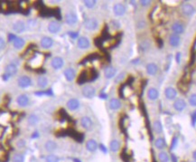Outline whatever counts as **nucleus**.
<instances>
[{
	"label": "nucleus",
	"instance_id": "obj_1",
	"mask_svg": "<svg viewBox=\"0 0 196 162\" xmlns=\"http://www.w3.org/2000/svg\"><path fill=\"white\" fill-rule=\"evenodd\" d=\"M84 27L89 30V31H94L98 27V22L96 18H88L84 21Z\"/></svg>",
	"mask_w": 196,
	"mask_h": 162
},
{
	"label": "nucleus",
	"instance_id": "obj_2",
	"mask_svg": "<svg viewBox=\"0 0 196 162\" xmlns=\"http://www.w3.org/2000/svg\"><path fill=\"white\" fill-rule=\"evenodd\" d=\"M181 11L182 13L184 15V16H187V17H191L194 14L195 12V9L193 5L189 4V3H184L182 6H181Z\"/></svg>",
	"mask_w": 196,
	"mask_h": 162
},
{
	"label": "nucleus",
	"instance_id": "obj_3",
	"mask_svg": "<svg viewBox=\"0 0 196 162\" xmlns=\"http://www.w3.org/2000/svg\"><path fill=\"white\" fill-rule=\"evenodd\" d=\"M82 94L85 98L87 99H92L95 96L96 93V90L93 86L91 85H86L82 88Z\"/></svg>",
	"mask_w": 196,
	"mask_h": 162
},
{
	"label": "nucleus",
	"instance_id": "obj_4",
	"mask_svg": "<svg viewBox=\"0 0 196 162\" xmlns=\"http://www.w3.org/2000/svg\"><path fill=\"white\" fill-rule=\"evenodd\" d=\"M42 62H43L42 54H34V56L30 59V61L28 63L32 67L37 68L42 64Z\"/></svg>",
	"mask_w": 196,
	"mask_h": 162
},
{
	"label": "nucleus",
	"instance_id": "obj_5",
	"mask_svg": "<svg viewBox=\"0 0 196 162\" xmlns=\"http://www.w3.org/2000/svg\"><path fill=\"white\" fill-rule=\"evenodd\" d=\"M17 83L18 86L21 87V88H28V87L31 86V84H32V80H31L30 77L24 75V76H21V77L18 79Z\"/></svg>",
	"mask_w": 196,
	"mask_h": 162
},
{
	"label": "nucleus",
	"instance_id": "obj_6",
	"mask_svg": "<svg viewBox=\"0 0 196 162\" xmlns=\"http://www.w3.org/2000/svg\"><path fill=\"white\" fill-rule=\"evenodd\" d=\"M126 11H127L126 7L121 3H117L116 5H114V7H113V12L117 17L124 16L126 14Z\"/></svg>",
	"mask_w": 196,
	"mask_h": 162
},
{
	"label": "nucleus",
	"instance_id": "obj_7",
	"mask_svg": "<svg viewBox=\"0 0 196 162\" xmlns=\"http://www.w3.org/2000/svg\"><path fill=\"white\" fill-rule=\"evenodd\" d=\"M13 30L17 34H21V33L25 32V30H26V24L23 21L18 20L13 24Z\"/></svg>",
	"mask_w": 196,
	"mask_h": 162
},
{
	"label": "nucleus",
	"instance_id": "obj_8",
	"mask_svg": "<svg viewBox=\"0 0 196 162\" xmlns=\"http://www.w3.org/2000/svg\"><path fill=\"white\" fill-rule=\"evenodd\" d=\"M65 22L70 25V26H73L78 22V17L75 13L73 12H69L66 14L65 16Z\"/></svg>",
	"mask_w": 196,
	"mask_h": 162
},
{
	"label": "nucleus",
	"instance_id": "obj_9",
	"mask_svg": "<svg viewBox=\"0 0 196 162\" xmlns=\"http://www.w3.org/2000/svg\"><path fill=\"white\" fill-rule=\"evenodd\" d=\"M173 106H174V109L175 110H177V111H183L184 109L186 108L187 104H186V102H185L184 100L177 99L174 101Z\"/></svg>",
	"mask_w": 196,
	"mask_h": 162
},
{
	"label": "nucleus",
	"instance_id": "obj_10",
	"mask_svg": "<svg viewBox=\"0 0 196 162\" xmlns=\"http://www.w3.org/2000/svg\"><path fill=\"white\" fill-rule=\"evenodd\" d=\"M77 45H78V47L80 49H82V50H85V49H88L90 45V43H89V40L85 37V36H81L78 39V42H77Z\"/></svg>",
	"mask_w": 196,
	"mask_h": 162
},
{
	"label": "nucleus",
	"instance_id": "obj_11",
	"mask_svg": "<svg viewBox=\"0 0 196 162\" xmlns=\"http://www.w3.org/2000/svg\"><path fill=\"white\" fill-rule=\"evenodd\" d=\"M165 96L166 97V99L170 100V101H173L176 98L177 96V91L173 87H167L165 88Z\"/></svg>",
	"mask_w": 196,
	"mask_h": 162
},
{
	"label": "nucleus",
	"instance_id": "obj_12",
	"mask_svg": "<svg viewBox=\"0 0 196 162\" xmlns=\"http://www.w3.org/2000/svg\"><path fill=\"white\" fill-rule=\"evenodd\" d=\"M61 30V25L57 21H52L48 25V31L51 34H57Z\"/></svg>",
	"mask_w": 196,
	"mask_h": 162
},
{
	"label": "nucleus",
	"instance_id": "obj_13",
	"mask_svg": "<svg viewBox=\"0 0 196 162\" xmlns=\"http://www.w3.org/2000/svg\"><path fill=\"white\" fill-rule=\"evenodd\" d=\"M172 31H173L174 34L180 36V35L184 34V27L183 24H181L179 22H175V23H174L172 25Z\"/></svg>",
	"mask_w": 196,
	"mask_h": 162
},
{
	"label": "nucleus",
	"instance_id": "obj_14",
	"mask_svg": "<svg viewBox=\"0 0 196 162\" xmlns=\"http://www.w3.org/2000/svg\"><path fill=\"white\" fill-rule=\"evenodd\" d=\"M63 64H64V61H63V59L62 57H54V59L52 60V62H51V65H52V67L55 69V70H59V69H61L62 67L63 66Z\"/></svg>",
	"mask_w": 196,
	"mask_h": 162
},
{
	"label": "nucleus",
	"instance_id": "obj_15",
	"mask_svg": "<svg viewBox=\"0 0 196 162\" xmlns=\"http://www.w3.org/2000/svg\"><path fill=\"white\" fill-rule=\"evenodd\" d=\"M98 143L95 140L90 139L86 142V149L89 152H95L98 150Z\"/></svg>",
	"mask_w": 196,
	"mask_h": 162
},
{
	"label": "nucleus",
	"instance_id": "obj_16",
	"mask_svg": "<svg viewBox=\"0 0 196 162\" xmlns=\"http://www.w3.org/2000/svg\"><path fill=\"white\" fill-rule=\"evenodd\" d=\"M146 72H147L149 75H152V76L155 75V74L158 72V66L156 65V63H148V64L146 65Z\"/></svg>",
	"mask_w": 196,
	"mask_h": 162
},
{
	"label": "nucleus",
	"instance_id": "obj_17",
	"mask_svg": "<svg viewBox=\"0 0 196 162\" xmlns=\"http://www.w3.org/2000/svg\"><path fill=\"white\" fill-rule=\"evenodd\" d=\"M169 44L173 47H177L181 44V37L178 35L172 34L169 36Z\"/></svg>",
	"mask_w": 196,
	"mask_h": 162
},
{
	"label": "nucleus",
	"instance_id": "obj_18",
	"mask_svg": "<svg viewBox=\"0 0 196 162\" xmlns=\"http://www.w3.org/2000/svg\"><path fill=\"white\" fill-rule=\"evenodd\" d=\"M54 45V40L51 38V37H48V36H45L41 39V45L43 48L45 49H49L51 48Z\"/></svg>",
	"mask_w": 196,
	"mask_h": 162
},
{
	"label": "nucleus",
	"instance_id": "obj_19",
	"mask_svg": "<svg viewBox=\"0 0 196 162\" xmlns=\"http://www.w3.org/2000/svg\"><path fill=\"white\" fill-rule=\"evenodd\" d=\"M17 72V65L14 64V63H10V64H8V65L6 67V73H5V74H7L8 77H11V76L16 75Z\"/></svg>",
	"mask_w": 196,
	"mask_h": 162
},
{
	"label": "nucleus",
	"instance_id": "obj_20",
	"mask_svg": "<svg viewBox=\"0 0 196 162\" xmlns=\"http://www.w3.org/2000/svg\"><path fill=\"white\" fill-rule=\"evenodd\" d=\"M63 74H64L65 79L68 81H73L74 78H75V76H76V72L74 71V69H72V68H67L63 72Z\"/></svg>",
	"mask_w": 196,
	"mask_h": 162
},
{
	"label": "nucleus",
	"instance_id": "obj_21",
	"mask_svg": "<svg viewBox=\"0 0 196 162\" xmlns=\"http://www.w3.org/2000/svg\"><path fill=\"white\" fill-rule=\"evenodd\" d=\"M117 70L115 67L113 66H108L104 70V75L107 79H111L116 75Z\"/></svg>",
	"mask_w": 196,
	"mask_h": 162
},
{
	"label": "nucleus",
	"instance_id": "obj_22",
	"mask_svg": "<svg viewBox=\"0 0 196 162\" xmlns=\"http://www.w3.org/2000/svg\"><path fill=\"white\" fill-rule=\"evenodd\" d=\"M92 120H91V119L88 116H84V117H82L80 119V125L82 128H84V129H86V130H89L90 129L91 127H92Z\"/></svg>",
	"mask_w": 196,
	"mask_h": 162
},
{
	"label": "nucleus",
	"instance_id": "obj_23",
	"mask_svg": "<svg viewBox=\"0 0 196 162\" xmlns=\"http://www.w3.org/2000/svg\"><path fill=\"white\" fill-rule=\"evenodd\" d=\"M67 108L70 110H76L80 107V101L77 99H71L67 101Z\"/></svg>",
	"mask_w": 196,
	"mask_h": 162
},
{
	"label": "nucleus",
	"instance_id": "obj_24",
	"mask_svg": "<svg viewBox=\"0 0 196 162\" xmlns=\"http://www.w3.org/2000/svg\"><path fill=\"white\" fill-rule=\"evenodd\" d=\"M147 97L150 101H156L159 97V92L155 88L152 87L147 91Z\"/></svg>",
	"mask_w": 196,
	"mask_h": 162
},
{
	"label": "nucleus",
	"instance_id": "obj_25",
	"mask_svg": "<svg viewBox=\"0 0 196 162\" xmlns=\"http://www.w3.org/2000/svg\"><path fill=\"white\" fill-rule=\"evenodd\" d=\"M17 104L19 106L26 107L27 104H28V102H29V98H28V96L26 95V94H21V95H19L17 97Z\"/></svg>",
	"mask_w": 196,
	"mask_h": 162
},
{
	"label": "nucleus",
	"instance_id": "obj_26",
	"mask_svg": "<svg viewBox=\"0 0 196 162\" xmlns=\"http://www.w3.org/2000/svg\"><path fill=\"white\" fill-rule=\"evenodd\" d=\"M155 146L156 149H158V150H164V149L166 147V142H165V140L164 138L159 137V138H157V139L155 140Z\"/></svg>",
	"mask_w": 196,
	"mask_h": 162
},
{
	"label": "nucleus",
	"instance_id": "obj_27",
	"mask_svg": "<svg viewBox=\"0 0 196 162\" xmlns=\"http://www.w3.org/2000/svg\"><path fill=\"white\" fill-rule=\"evenodd\" d=\"M109 108L113 110H117L118 109L121 108V102L118 99H116V98H113L109 101Z\"/></svg>",
	"mask_w": 196,
	"mask_h": 162
},
{
	"label": "nucleus",
	"instance_id": "obj_28",
	"mask_svg": "<svg viewBox=\"0 0 196 162\" xmlns=\"http://www.w3.org/2000/svg\"><path fill=\"white\" fill-rule=\"evenodd\" d=\"M120 148V143L117 140H112L109 143V150L112 152H117Z\"/></svg>",
	"mask_w": 196,
	"mask_h": 162
},
{
	"label": "nucleus",
	"instance_id": "obj_29",
	"mask_svg": "<svg viewBox=\"0 0 196 162\" xmlns=\"http://www.w3.org/2000/svg\"><path fill=\"white\" fill-rule=\"evenodd\" d=\"M25 40L23 39V38H21V37H17L15 40H14V42H13V45H14V47L16 48V49H21V48H23L24 47V45H25Z\"/></svg>",
	"mask_w": 196,
	"mask_h": 162
},
{
	"label": "nucleus",
	"instance_id": "obj_30",
	"mask_svg": "<svg viewBox=\"0 0 196 162\" xmlns=\"http://www.w3.org/2000/svg\"><path fill=\"white\" fill-rule=\"evenodd\" d=\"M157 158H158V160L159 162H169L170 161V157L167 152L165 151H163L161 150L160 152L157 155Z\"/></svg>",
	"mask_w": 196,
	"mask_h": 162
},
{
	"label": "nucleus",
	"instance_id": "obj_31",
	"mask_svg": "<svg viewBox=\"0 0 196 162\" xmlns=\"http://www.w3.org/2000/svg\"><path fill=\"white\" fill-rule=\"evenodd\" d=\"M45 150L49 152H52V151H54L56 149H57V144L53 141V140H48L45 145Z\"/></svg>",
	"mask_w": 196,
	"mask_h": 162
},
{
	"label": "nucleus",
	"instance_id": "obj_32",
	"mask_svg": "<svg viewBox=\"0 0 196 162\" xmlns=\"http://www.w3.org/2000/svg\"><path fill=\"white\" fill-rule=\"evenodd\" d=\"M37 84L40 88L45 89V87L48 85V79L45 76H40L37 80Z\"/></svg>",
	"mask_w": 196,
	"mask_h": 162
},
{
	"label": "nucleus",
	"instance_id": "obj_33",
	"mask_svg": "<svg viewBox=\"0 0 196 162\" xmlns=\"http://www.w3.org/2000/svg\"><path fill=\"white\" fill-rule=\"evenodd\" d=\"M153 130H154V131H155V133H157V134L161 133V132L163 131V125H162L161 121H159V120L154 121V123H153Z\"/></svg>",
	"mask_w": 196,
	"mask_h": 162
},
{
	"label": "nucleus",
	"instance_id": "obj_34",
	"mask_svg": "<svg viewBox=\"0 0 196 162\" xmlns=\"http://www.w3.org/2000/svg\"><path fill=\"white\" fill-rule=\"evenodd\" d=\"M38 121H39V119H38V117L36 116V114H32V115H30V116L28 117V120H27L28 124H29V125H31V126H35L36 124L38 123Z\"/></svg>",
	"mask_w": 196,
	"mask_h": 162
},
{
	"label": "nucleus",
	"instance_id": "obj_35",
	"mask_svg": "<svg viewBox=\"0 0 196 162\" xmlns=\"http://www.w3.org/2000/svg\"><path fill=\"white\" fill-rule=\"evenodd\" d=\"M25 161V157L21 153H17L13 156L12 162H24Z\"/></svg>",
	"mask_w": 196,
	"mask_h": 162
},
{
	"label": "nucleus",
	"instance_id": "obj_36",
	"mask_svg": "<svg viewBox=\"0 0 196 162\" xmlns=\"http://www.w3.org/2000/svg\"><path fill=\"white\" fill-rule=\"evenodd\" d=\"M59 160H60L59 158L54 154H51V155L47 156L46 159H45V162H59Z\"/></svg>",
	"mask_w": 196,
	"mask_h": 162
},
{
	"label": "nucleus",
	"instance_id": "obj_37",
	"mask_svg": "<svg viewBox=\"0 0 196 162\" xmlns=\"http://www.w3.org/2000/svg\"><path fill=\"white\" fill-rule=\"evenodd\" d=\"M83 3H84V5H85L86 7H88V8H93L96 6L97 1H95V0H85Z\"/></svg>",
	"mask_w": 196,
	"mask_h": 162
},
{
	"label": "nucleus",
	"instance_id": "obj_38",
	"mask_svg": "<svg viewBox=\"0 0 196 162\" xmlns=\"http://www.w3.org/2000/svg\"><path fill=\"white\" fill-rule=\"evenodd\" d=\"M189 103L191 106H194V107H196V93H194L190 96L189 98Z\"/></svg>",
	"mask_w": 196,
	"mask_h": 162
},
{
	"label": "nucleus",
	"instance_id": "obj_39",
	"mask_svg": "<svg viewBox=\"0 0 196 162\" xmlns=\"http://www.w3.org/2000/svg\"><path fill=\"white\" fill-rule=\"evenodd\" d=\"M177 143H178V138L177 137H174L173 140H172V145H171V150H174L176 148Z\"/></svg>",
	"mask_w": 196,
	"mask_h": 162
},
{
	"label": "nucleus",
	"instance_id": "obj_40",
	"mask_svg": "<svg viewBox=\"0 0 196 162\" xmlns=\"http://www.w3.org/2000/svg\"><path fill=\"white\" fill-rule=\"evenodd\" d=\"M124 78H125V72H121V73H119V74L117 76V78L115 79V82H116V83H118V82H120V81H122Z\"/></svg>",
	"mask_w": 196,
	"mask_h": 162
},
{
	"label": "nucleus",
	"instance_id": "obj_41",
	"mask_svg": "<svg viewBox=\"0 0 196 162\" xmlns=\"http://www.w3.org/2000/svg\"><path fill=\"white\" fill-rule=\"evenodd\" d=\"M26 141L24 140H19L17 141V146L19 149H22V148H24L25 146H26Z\"/></svg>",
	"mask_w": 196,
	"mask_h": 162
},
{
	"label": "nucleus",
	"instance_id": "obj_42",
	"mask_svg": "<svg viewBox=\"0 0 196 162\" xmlns=\"http://www.w3.org/2000/svg\"><path fill=\"white\" fill-rule=\"evenodd\" d=\"M150 4H151V1L150 0H141L140 1V5L142 7H148Z\"/></svg>",
	"mask_w": 196,
	"mask_h": 162
},
{
	"label": "nucleus",
	"instance_id": "obj_43",
	"mask_svg": "<svg viewBox=\"0 0 196 162\" xmlns=\"http://www.w3.org/2000/svg\"><path fill=\"white\" fill-rule=\"evenodd\" d=\"M6 46V41L3 37L0 36V50H3Z\"/></svg>",
	"mask_w": 196,
	"mask_h": 162
},
{
	"label": "nucleus",
	"instance_id": "obj_44",
	"mask_svg": "<svg viewBox=\"0 0 196 162\" xmlns=\"http://www.w3.org/2000/svg\"><path fill=\"white\" fill-rule=\"evenodd\" d=\"M137 28H139V29H142L144 27H146V22L144 21V20H140V21H138V23H137Z\"/></svg>",
	"mask_w": 196,
	"mask_h": 162
},
{
	"label": "nucleus",
	"instance_id": "obj_45",
	"mask_svg": "<svg viewBox=\"0 0 196 162\" xmlns=\"http://www.w3.org/2000/svg\"><path fill=\"white\" fill-rule=\"evenodd\" d=\"M68 35L71 36V38H73V39H75V38H77L79 36V34L77 32H69Z\"/></svg>",
	"mask_w": 196,
	"mask_h": 162
},
{
	"label": "nucleus",
	"instance_id": "obj_46",
	"mask_svg": "<svg viewBox=\"0 0 196 162\" xmlns=\"http://www.w3.org/2000/svg\"><path fill=\"white\" fill-rule=\"evenodd\" d=\"M17 36H16L15 35H13V34H11V35H9L8 36V40H9V42H14V40L17 38Z\"/></svg>",
	"mask_w": 196,
	"mask_h": 162
},
{
	"label": "nucleus",
	"instance_id": "obj_47",
	"mask_svg": "<svg viewBox=\"0 0 196 162\" xmlns=\"http://www.w3.org/2000/svg\"><path fill=\"white\" fill-rule=\"evenodd\" d=\"M99 149H100V150H101L102 152H104V153H107V149H106V147H105V146H104L103 144L99 145Z\"/></svg>",
	"mask_w": 196,
	"mask_h": 162
},
{
	"label": "nucleus",
	"instance_id": "obj_48",
	"mask_svg": "<svg viewBox=\"0 0 196 162\" xmlns=\"http://www.w3.org/2000/svg\"><path fill=\"white\" fill-rule=\"evenodd\" d=\"M175 59H176V62L177 63H180V59H181V53H177L176 55H175Z\"/></svg>",
	"mask_w": 196,
	"mask_h": 162
},
{
	"label": "nucleus",
	"instance_id": "obj_49",
	"mask_svg": "<svg viewBox=\"0 0 196 162\" xmlns=\"http://www.w3.org/2000/svg\"><path fill=\"white\" fill-rule=\"evenodd\" d=\"M193 123H194V125L196 123V111H194V113L193 115Z\"/></svg>",
	"mask_w": 196,
	"mask_h": 162
},
{
	"label": "nucleus",
	"instance_id": "obj_50",
	"mask_svg": "<svg viewBox=\"0 0 196 162\" xmlns=\"http://www.w3.org/2000/svg\"><path fill=\"white\" fill-rule=\"evenodd\" d=\"M138 62H140V60H139V58H137V59H135V60H133L131 63H133V64H137L138 63Z\"/></svg>",
	"mask_w": 196,
	"mask_h": 162
},
{
	"label": "nucleus",
	"instance_id": "obj_51",
	"mask_svg": "<svg viewBox=\"0 0 196 162\" xmlns=\"http://www.w3.org/2000/svg\"><path fill=\"white\" fill-rule=\"evenodd\" d=\"M193 158H194V161H196V150H194V151L193 152Z\"/></svg>",
	"mask_w": 196,
	"mask_h": 162
},
{
	"label": "nucleus",
	"instance_id": "obj_52",
	"mask_svg": "<svg viewBox=\"0 0 196 162\" xmlns=\"http://www.w3.org/2000/svg\"><path fill=\"white\" fill-rule=\"evenodd\" d=\"M73 161H75V162H80V160H76V159H75V160H73Z\"/></svg>",
	"mask_w": 196,
	"mask_h": 162
},
{
	"label": "nucleus",
	"instance_id": "obj_53",
	"mask_svg": "<svg viewBox=\"0 0 196 162\" xmlns=\"http://www.w3.org/2000/svg\"><path fill=\"white\" fill-rule=\"evenodd\" d=\"M194 162H196V161H194Z\"/></svg>",
	"mask_w": 196,
	"mask_h": 162
}]
</instances>
